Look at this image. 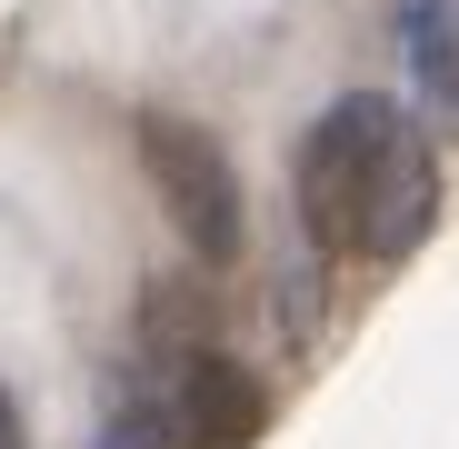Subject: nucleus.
Listing matches in <instances>:
<instances>
[{
  "mask_svg": "<svg viewBox=\"0 0 459 449\" xmlns=\"http://www.w3.org/2000/svg\"><path fill=\"white\" fill-rule=\"evenodd\" d=\"M439 210V170H429V130L400 100H369L350 91L310 150H299V220H310L320 250H369V260H400Z\"/></svg>",
  "mask_w": 459,
  "mask_h": 449,
  "instance_id": "1",
  "label": "nucleus"
},
{
  "mask_svg": "<svg viewBox=\"0 0 459 449\" xmlns=\"http://www.w3.org/2000/svg\"><path fill=\"white\" fill-rule=\"evenodd\" d=\"M140 160H150V180H160L180 240H190L200 260H240V180H230V160H220L210 130L150 110V120H140Z\"/></svg>",
  "mask_w": 459,
  "mask_h": 449,
  "instance_id": "2",
  "label": "nucleus"
},
{
  "mask_svg": "<svg viewBox=\"0 0 459 449\" xmlns=\"http://www.w3.org/2000/svg\"><path fill=\"white\" fill-rule=\"evenodd\" d=\"M170 419L190 449H250L260 419H270V390L250 380L240 359H220V350H190L180 359V390H170Z\"/></svg>",
  "mask_w": 459,
  "mask_h": 449,
  "instance_id": "3",
  "label": "nucleus"
},
{
  "mask_svg": "<svg viewBox=\"0 0 459 449\" xmlns=\"http://www.w3.org/2000/svg\"><path fill=\"white\" fill-rule=\"evenodd\" d=\"M400 50H410L420 100L459 110V21H449V0H400Z\"/></svg>",
  "mask_w": 459,
  "mask_h": 449,
  "instance_id": "4",
  "label": "nucleus"
},
{
  "mask_svg": "<svg viewBox=\"0 0 459 449\" xmlns=\"http://www.w3.org/2000/svg\"><path fill=\"white\" fill-rule=\"evenodd\" d=\"M0 449H21V410H11V390H0Z\"/></svg>",
  "mask_w": 459,
  "mask_h": 449,
  "instance_id": "5",
  "label": "nucleus"
}]
</instances>
